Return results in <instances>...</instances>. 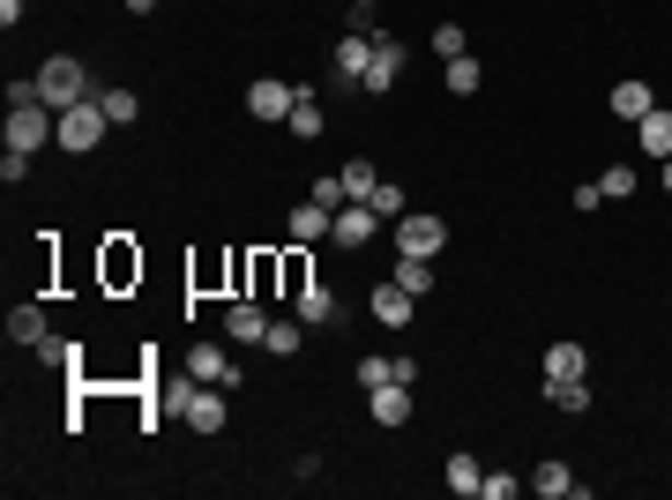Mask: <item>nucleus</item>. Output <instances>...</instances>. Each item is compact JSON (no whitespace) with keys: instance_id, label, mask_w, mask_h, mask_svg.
Returning a JSON list of instances; mask_svg holds the SVG:
<instances>
[{"instance_id":"1","label":"nucleus","mask_w":672,"mask_h":500,"mask_svg":"<svg viewBox=\"0 0 672 500\" xmlns=\"http://www.w3.org/2000/svg\"><path fill=\"white\" fill-rule=\"evenodd\" d=\"M38 97L53 105V113H68V105H83V97H97V83H90V68H83V60L53 53V60H38Z\"/></svg>"},{"instance_id":"2","label":"nucleus","mask_w":672,"mask_h":500,"mask_svg":"<svg viewBox=\"0 0 672 500\" xmlns=\"http://www.w3.org/2000/svg\"><path fill=\"white\" fill-rule=\"evenodd\" d=\"M105 135H113V120H105V105H97V97H83V105H68V113H60V150H68V158H90Z\"/></svg>"},{"instance_id":"3","label":"nucleus","mask_w":672,"mask_h":500,"mask_svg":"<svg viewBox=\"0 0 672 500\" xmlns=\"http://www.w3.org/2000/svg\"><path fill=\"white\" fill-rule=\"evenodd\" d=\"M389 240H396V254H419V261H433V254L449 247V224H441L433 209H404Z\"/></svg>"},{"instance_id":"4","label":"nucleus","mask_w":672,"mask_h":500,"mask_svg":"<svg viewBox=\"0 0 672 500\" xmlns=\"http://www.w3.org/2000/svg\"><path fill=\"white\" fill-rule=\"evenodd\" d=\"M292 105H299V90L277 83V75H254L247 83V113L254 120H292Z\"/></svg>"},{"instance_id":"5","label":"nucleus","mask_w":672,"mask_h":500,"mask_svg":"<svg viewBox=\"0 0 672 500\" xmlns=\"http://www.w3.org/2000/svg\"><path fill=\"white\" fill-rule=\"evenodd\" d=\"M367 68H374V45L359 38V31H344V38H336V83L367 90Z\"/></svg>"},{"instance_id":"6","label":"nucleus","mask_w":672,"mask_h":500,"mask_svg":"<svg viewBox=\"0 0 672 500\" xmlns=\"http://www.w3.org/2000/svg\"><path fill=\"white\" fill-rule=\"evenodd\" d=\"M224 336H232V344H262V336H269V306H262V299H232V306H224Z\"/></svg>"},{"instance_id":"7","label":"nucleus","mask_w":672,"mask_h":500,"mask_svg":"<svg viewBox=\"0 0 672 500\" xmlns=\"http://www.w3.org/2000/svg\"><path fill=\"white\" fill-rule=\"evenodd\" d=\"M374 224H381L374 202H344V209H336V224H329V240H336V247H367Z\"/></svg>"},{"instance_id":"8","label":"nucleus","mask_w":672,"mask_h":500,"mask_svg":"<svg viewBox=\"0 0 672 500\" xmlns=\"http://www.w3.org/2000/svg\"><path fill=\"white\" fill-rule=\"evenodd\" d=\"M635 150H642V158H658V165L672 158V113H665V105H650V113L635 120Z\"/></svg>"},{"instance_id":"9","label":"nucleus","mask_w":672,"mask_h":500,"mask_svg":"<svg viewBox=\"0 0 672 500\" xmlns=\"http://www.w3.org/2000/svg\"><path fill=\"white\" fill-rule=\"evenodd\" d=\"M187 374L210 381V388H232V381H240V367L224 359V344H195V351H187Z\"/></svg>"},{"instance_id":"10","label":"nucleus","mask_w":672,"mask_h":500,"mask_svg":"<svg viewBox=\"0 0 672 500\" xmlns=\"http://www.w3.org/2000/svg\"><path fill=\"white\" fill-rule=\"evenodd\" d=\"M187 426L195 433H224V388H210V381H195V396H187Z\"/></svg>"},{"instance_id":"11","label":"nucleus","mask_w":672,"mask_h":500,"mask_svg":"<svg viewBox=\"0 0 672 500\" xmlns=\"http://www.w3.org/2000/svg\"><path fill=\"white\" fill-rule=\"evenodd\" d=\"M396 75H404V45H396V38H374V68H367V97H389V90H396Z\"/></svg>"},{"instance_id":"12","label":"nucleus","mask_w":672,"mask_h":500,"mask_svg":"<svg viewBox=\"0 0 672 500\" xmlns=\"http://www.w3.org/2000/svg\"><path fill=\"white\" fill-rule=\"evenodd\" d=\"M412 314H419V299L404 292V284H374V322L381 329H412Z\"/></svg>"},{"instance_id":"13","label":"nucleus","mask_w":672,"mask_h":500,"mask_svg":"<svg viewBox=\"0 0 672 500\" xmlns=\"http://www.w3.org/2000/svg\"><path fill=\"white\" fill-rule=\"evenodd\" d=\"M367 404H374V426H412V388L404 381H389V388H367Z\"/></svg>"},{"instance_id":"14","label":"nucleus","mask_w":672,"mask_h":500,"mask_svg":"<svg viewBox=\"0 0 672 500\" xmlns=\"http://www.w3.org/2000/svg\"><path fill=\"white\" fill-rule=\"evenodd\" d=\"M45 336H53V322H45V306H38V299H23V306L8 314V344H23V351H38Z\"/></svg>"},{"instance_id":"15","label":"nucleus","mask_w":672,"mask_h":500,"mask_svg":"<svg viewBox=\"0 0 672 500\" xmlns=\"http://www.w3.org/2000/svg\"><path fill=\"white\" fill-rule=\"evenodd\" d=\"M441 486H449V493H463V500H478V486H486V463L471 456V449H456V456L441 463Z\"/></svg>"},{"instance_id":"16","label":"nucleus","mask_w":672,"mask_h":500,"mask_svg":"<svg viewBox=\"0 0 672 500\" xmlns=\"http://www.w3.org/2000/svg\"><path fill=\"white\" fill-rule=\"evenodd\" d=\"M531 493L538 500H568V493H583V478H576V470H568V463H538V470H531Z\"/></svg>"},{"instance_id":"17","label":"nucleus","mask_w":672,"mask_h":500,"mask_svg":"<svg viewBox=\"0 0 672 500\" xmlns=\"http://www.w3.org/2000/svg\"><path fill=\"white\" fill-rule=\"evenodd\" d=\"M329 224H336V209H322V202H299V209H292V240H299V247L329 240Z\"/></svg>"},{"instance_id":"18","label":"nucleus","mask_w":672,"mask_h":500,"mask_svg":"<svg viewBox=\"0 0 672 500\" xmlns=\"http://www.w3.org/2000/svg\"><path fill=\"white\" fill-rule=\"evenodd\" d=\"M583 367H590V351H583V344H576V336H560V344H553V351H546V381H576V374H583Z\"/></svg>"},{"instance_id":"19","label":"nucleus","mask_w":672,"mask_h":500,"mask_svg":"<svg viewBox=\"0 0 672 500\" xmlns=\"http://www.w3.org/2000/svg\"><path fill=\"white\" fill-rule=\"evenodd\" d=\"M97 105H105V120H113V127H135V120H142V97H135L127 83H105V90H97Z\"/></svg>"},{"instance_id":"20","label":"nucleus","mask_w":672,"mask_h":500,"mask_svg":"<svg viewBox=\"0 0 672 500\" xmlns=\"http://www.w3.org/2000/svg\"><path fill=\"white\" fill-rule=\"evenodd\" d=\"M389 284H404L412 299L433 292V261H419V254H396V269H389Z\"/></svg>"},{"instance_id":"21","label":"nucleus","mask_w":672,"mask_h":500,"mask_svg":"<svg viewBox=\"0 0 672 500\" xmlns=\"http://www.w3.org/2000/svg\"><path fill=\"white\" fill-rule=\"evenodd\" d=\"M336 179H344V202H374V187H381V172L367 165V158H359V165H344Z\"/></svg>"},{"instance_id":"22","label":"nucleus","mask_w":672,"mask_h":500,"mask_svg":"<svg viewBox=\"0 0 672 500\" xmlns=\"http://www.w3.org/2000/svg\"><path fill=\"white\" fill-rule=\"evenodd\" d=\"M546 404L553 411H590V381L576 374V381H546Z\"/></svg>"},{"instance_id":"23","label":"nucleus","mask_w":672,"mask_h":500,"mask_svg":"<svg viewBox=\"0 0 672 500\" xmlns=\"http://www.w3.org/2000/svg\"><path fill=\"white\" fill-rule=\"evenodd\" d=\"M650 105H658V97H650V83H613V113H621V120H642Z\"/></svg>"},{"instance_id":"24","label":"nucleus","mask_w":672,"mask_h":500,"mask_svg":"<svg viewBox=\"0 0 672 500\" xmlns=\"http://www.w3.org/2000/svg\"><path fill=\"white\" fill-rule=\"evenodd\" d=\"M292 306H299V322H336V292H329V284H306Z\"/></svg>"},{"instance_id":"25","label":"nucleus","mask_w":672,"mask_h":500,"mask_svg":"<svg viewBox=\"0 0 672 500\" xmlns=\"http://www.w3.org/2000/svg\"><path fill=\"white\" fill-rule=\"evenodd\" d=\"M299 329H306V322H269V336H262V351H269V359H292L299 344H306Z\"/></svg>"},{"instance_id":"26","label":"nucleus","mask_w":672,"mask_h":500,"mask_svg":"<svg viewBox=\"0 0 672 500\" xmlns=\"http://www.w3.org/2000/svg\"><path fill=\"white\" fill-rule=\"evenodd\" d=\"M299 135V142H314V135H322V105H314V97H306V90H299V105H292V120H285Z\"/></svg>"},{"instance_id":"27","label":"nucleus","mask_w":672,"mask_h":500,"mask_svg":"<svg viewBox=\"0 0 672 500\" xmlns=\"http://www.w3.org/2000/svg\"><path fill=\"white\" fill-rule=\"evenodd\" d=\"M478 83H486V68H478L471 53H456V60H449V90H456V97H471Z\"/></svg>"},{"instance_id":"28","label":"nucleus","mask_w":672,"mask_h":500,"mask_svg":"<svg viewBox=\"0 0 672 500\" xmlns=\"http://www.w3.org/2000/svg\"><path fill=\"white\" fill-rule=\"evenodd\" d=\"M404 209H412V202H404V187H396V179H381V187H374V217H381V224H396Z\"/></svg>"},{"instance_id":"29","label":"nucleus","mask_w":672,"mask_h":500,"mask_svg":"<svg viewBox=\"0 0 672 500\" xmlns=\"http://www.w3.org/2000/svg\"><path fill=\"white\" fill-rule=\"evenodd\" d=\"M531 486V478H508V470H486V486H478V500H515Z\"/></svg>"},{"instance_id":"30","label":"nucleus","mask_w":672,"mask_h":500,"mask_svg":"<svg viewBox=\"0 0 672 500\" xmlns=\"http://www.w3.org/2000/svg\"><path fill=\"white\" fill-rule=\"evenodd\" d=\"M38 359H45V367H76V359H83V344H68V336H45Z\"/></svg>"},{"instance_id":"31","label":"nucleus","mask_w":672,"mask_h":500,"mask_svg":"<svg viewBox=\"0 0 672 500\" xmlns=\"http://www.w3.org/2000/svg\"><path fill=\"white\" fill-rule=\"evenodd\" d=\"M598 187H605V202H628V195H635V172L613 165V172H598Z\"/></svg>"},{"instance_id":"32","label":"nucleus","mask_w":672,"mask_h":500,"mask_svg":"<svg viewBox=\"0 0 672 500\" xmlns=\"http://www.w3.org/2000/svg\"><path fill=\"white\" fill-rule=\"evenodd\" d=\"M396 381V359H359V388H389Z\"/></svg>"},{"instance_id":"33","label":"nucleus","mask_w":672,"mask_h":500,"mask_svg":"<svg viewBox=\"0 0 672 500\" xmlns=\"http://www.w3.org/2000/svg\"><path fill=\"white\" fill-rule=\"evenodd\" d=\"M0 179L23 187V179H31V150H8V158H0Z\"/></svg>"},{"instance_id":"34","label":"nucleus","mask_w":672,"mask_h":500,"mask_svg":"<svg viewBox=\"0 0 672 500\" xmlns=\"http://www.w3.org/2000/svg\"><path fill=\"white\" fill-rule=\"evenodd\" d=\"M187 396H195V374H179V381H165V411H172V418L187 411Z\"/></svg>"},{"instance_id":"35","label":"nucleus","mask_w":672,"mask_h":500,"mask_svg":"<svg viewBox=\"0 0 672 500\" xmlns=\"http://www.w3.org/2000/svg\"><path fill=\"white\" fill-rule=\"evenodd\" d=\"M433 53L456 60V53H463V23H441V31H433Z\"/></svg>"},{"instance_id":"36","label":"nucleus","mask_w":672,"mask_h":500,"mask_svg":"<svg viewBox=\"0 0 672 500\" xmlns=\"http://www.w3.org/2000/svg\"><path fill=\"white\" fill-rule=\"evenodd\" d=\"M105 269H113V284H127V277H142V261H135L127 247H113V261H105Z\"/></svg>"},{"instance_id":"37","label":"nucleus","mask_w":672,"mask_h":500,"mask_svg":"<svg viewBox=\"0 0 672 500\" xmlns=\"http://www.w3.org/2000/svg\"><path fill=\"white\" fill-rule=\"evenodd\" d=\"M344 31H359V38H367V31H374V0H351V15H344Z\"/></svg>"},{"instance_id":"38","label":"nucleus","mask_w":672,"mask_h":500,"mask_svg":"<svg viewBox=\"0 0 672 500\" xmlns=\"http://www.w3.org/2000/svg\"><path fill=\"white\" fill-rule=\"evenodd\" d=\"M658 179H665V195H672V158H665V165H658Z\"/></svg>"}]
</instances>
